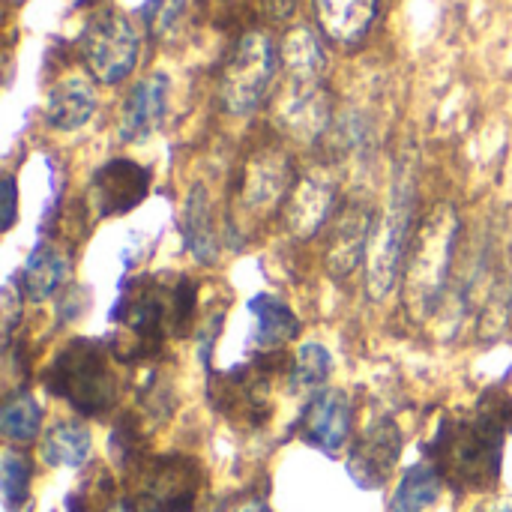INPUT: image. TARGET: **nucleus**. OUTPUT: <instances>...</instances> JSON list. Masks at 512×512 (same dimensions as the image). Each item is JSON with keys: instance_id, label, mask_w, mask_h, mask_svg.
<instances>
[{"instance_id": "obj_17", "label": "nucleus", "mask_w": 512, "mask_h": 512, "mask_svg": "<svg viewBox=\"0 0 512 512\" xmlns=\"http://www.w3.org/2000/svg\"><path fill=\"white\" fill-rule=\"evenodd\" d=\"M372 210L363 204H351L339 213L330 246H327V270L336 279H348L357 264L363 261V255H369V243H372Z\"/></svg>"}, {"instance_id": "obj_34", "label": "nucleus", "mask_w": 512, "mask_h": 512, "mask_svg": "<svg viewBox=\"0 0 512 512\" xmlns=\"http://www.w3.org/2000/svg\"><path fill=\"white\" fill-rule=\"evenodd\" d=\"M477 512H512V498H507V501H495V504H489V507H483V510Z\"/></svg>"}, {"instance_id": "obj_9", "label": "nucleus", "mask_w": 512, "mask_h": 512, "mask_svg": "<svg viewBox=\"0 0 512 512\" xmlns=\"http://www.w3.org/2000/svg\"><path fill=\"white\" fill-rule=\"evenodd\" d=\"M87 72L102 84H120L138 63L141 39L135 24L117 9H99L81 30L78 39Z\"/></svg>"}, {"instance_id": "obj_14", "label": "nucleus", "mask_w": 512, "mask_h": 512, "mask_svg": "<svg viewBox=\"0 0 512 512\" xmlns=\"http://www.w3.org/2000/svg\"><path fill=\"white\" fill-rule=\"evenodd\" d=\"M276 120L294 141H315L330 126V99L321 81H291L279 99Z\"/></svg>"}, {"instance_id": "obj_8", "label": "nucleus", "mask_w": 512, "mask_h": 512, "mask_svg": "<svg viewBox=\"0 0 512 512\" xmlns=\"http://www.w3.org/2000/svg\"><path fill=\"white\" fill-rule=\"evenodd\" d=\"M276 75V45L264 30L246 33L225 63L219 99L234 117H249L264 102Z\"/></svg>"}, {"instance_id": "obj_19", "label": "nucleus", "mask_w": 512, "mask_h": 512, "mask_svg": "<svg viewBox=\"0 0 512 512\" xmlns=\"http://www.w3.org/2000/svg\"><path fill=\"white\" fill-rule=\"evenodd\" d=\"M378 9L381 0H315L321 30L339 45L360 42L372 30Z\"/></svg>"}, {"instance_id": "obj_4", "label": "nucleus", "mask_w": 512, "mask_h": 512, "mask_svg": "<svg viewBox=\"0 0 512 512\" xmlns=\"http://www.w3.org/2000/svg\"><path fill=\"white\" fill-rule=\"evenodd\" d=\"M42 384L84 417H102L120 399V381L102 342L72 339L48 363Z\"/></svg>"}, {"instance_id": "obj_27", "label": "nucleus", "mask_w": 512, "mask_h": 512, "mask_svg": "<svg viewBox=\"0 0 512 512\" xmlns=\"http://www.w3.org/2000/svg\"><path fill=\"white\" fill-rule=\"evenodd\" d=\"M333 372V357L321 342H306L297 357H294V369H291V387L303 390V393H318L327 378Z\"/></svg>"}, {"instance_id": "obj_13", "label": "nucleus", "mask_w": 512, "mask_h": 512, "mask_svg": "<svg viewBox=\"0 0 512 512\" xmlns=\"http://www.w3.org/2000/svg\"><path fill=\"white\" fill-rule=\"evenodd\" d=\"M303 438L324 450L336 453L348 444L351 429H354V402L345 390H318L300 420Z\"/></svg>"}, {"instance_id": "obj_29", "label": "nucleus", "mask_w": 512, "mask_h": 512, "mask_svg": "<svg viewBox=\"0 0 512 512\" xmlns=\"http://www.w3.org/2000/svg\"><path fill=\"white\" fill-rule=\"evenodd\" d=\"M108 450H111V459L120 471H129L138 459H144L141 453V426L132 414L120 417L114 432H111V441H108Z\"/></svg>"}, {"instance_id": "obj_35", "label": "nucleus", "mask_w": 512, "mask_h": 512, "mask_svg": "<svg viewBox=\"0 0 512 512\" xmlns=\"http://www.w3.org/2000/svg\"><path fill=\"white\" fill-rule=\"evenodd\" d=\"M105 512H135V510H132V504H129V501H114V504H111Z\"/></svg>"}, {"instance_id": "obj_3", "label": "nucleus", "mask_w": 512, "mask_h": 512, "mask_svg": "<svg viewBox=\"0 0 512 512\" xmlns=\"http://www.w3.org/2000/svg\"><path fill=\"white\" fill-rule=\"evenodd\" d=\"M459 243V213L453 204H438L417 228L405 261V309L426 321L438 312L453 273V255Z\"/></svg>"}, {"instance_id": "obj_23", "label": "nucleus", "mask_w": 512, "mask_h": 512, "mask_svg": "<svg viewBox=\"0 0 512 512\" xmlns=\"http://www.w3.org/2000/svg\"><path fill=\"white\" fill-rule=\"evenodd\" d=\"M90 447H93L90 429L75 423V420H63V423H54L45 432L42 459L51 468H72L75 471L90 459Z\"/></svg>"}, {"instance_id": "obj_7", "label": "nucleus", "mask_w": 512, "mask_h": 512, "mask_svg": "<svg viewBox=\"0 0 512 512\" xmlns=\"http://www.w3.org/2000/svg\"><path fill=\"white\" fill-rule=\"evenodd\" d=\"M201 489L195 459L171 453L138 459L129 468V504L135 512H189Z\"/></svg>"}, {"instance_id": "obj_11", "label": "nucleus", "mask_w": 512, "mask_h": 512, "mask_svg": "<svg viewBox=\"0 0 512 512\" xmlns=\"http://www.w3.org/2000/svg\"><path fill=\"white\" fill-rule=\"evenodd\" d=\"M399 456H402L399 426L390 417L375 420L357 438V444L348 456V474L360 489H381L390 480Z\"/></svg>"}, {"instance_id": "obj_32", "label": "nucleus", "mask_w": 512, "mask_h": 512, "mask_svg": "<svg viewBox=\"0 0 512 512\" xmlns=\"http://www.w3.org/2000/svg\"><path fill=\"white\" fill-rule=\"evenodd\" d=\"M3 198H6V210H3V231L12 228L15 222V210H18V186H15V177L6 174L3 177Z\"/></svg>"}, {"instance_id": "obj_1", "label": "nucleus", "mask_w": 512, "mask_h": 512, "mask_svg": "<svg viewBox=\"0 0 512 512\" xmlns=\"http://www.w3.org/2000/svg\"><path fill=\"white\" fill-rule=\"evenodd\" d=\"M512 426V396L486 390L474 417L444 420L429 444V462L459 492L492 489L501 477L504 438Z\"/></svg>"}, {"instance_id": "obj_5", "label": "nucleus", "mask_w": 512, "mask_h": 512, "mask_svg": "<svg viewBox=\"0 0 512 512\" xmlns=\"http://www.w3.org/2000/svg\"><path fill=\"white\" fill-rule=\"evenodd\" d=\"M414 213H417V180L411 165H399L387 210L372 231L366 255V291L375 303L387 300L405 273V261L414 243Z\"/></svg>"}, {"instance_id": "obj_24", "label": "nucleus", "mask_w": 512, "mask_h": 512, "mask_svg": "<svg viewBox=\"0 0 512 512\" xmlns=\"http://www.w3.org/2000/svg\"><path fill=\"white\" fill-rule=\"evenodd\" d=\"M282 63L291 81H321L327 54L321 39L309 27H294L282 42Z\"/></svg>"}, {"instance_id": "obj_25", "label": "nucleus", "mask_w": 512, "mask_h": 512, "mask_svg": "<svg viewBox=\"0 0 512 512\" xmlns=\"http://www.w3.org/2000/svg\"><path fill=\"white\" fill-rule=\"evenodd\" d=\"M444 477L432 462H420L414 468H408V474L402 477L396 495H393V512H426L441 495Z\"/></svg>"}, {"instance_id": "obj_22", "label": "nucleus", "mask_w": 512, "mask_h": 512, "mask_svg": "<svg viewBox=\"0 0 512 512\" xmlns=\"http://www.w3.org/2000/svg\"><path fill=\"white\" fill-rule=\"evenodd\" d=\"M66 270H69V258L51 246V243H42L30 252L27 264L21 267L18 273V282H21V300L27 297L30 303H42L48 300L60 282L66 279Z\"/></svg>"}, {"instance_id": "obj_2", "label": "nucleus", "mask_w": 512, "mask_h": 512, "mask_svg": "<svg viewBox=\"0 0 512 512\" xmlns=\"http://www.w3.org/2000/svg\"><path fill=\"white\" fill-rule=\"evenodd\" d=\"M198 309V288L189 276H138L126 279L114 303L111 321H117L132 339V351L123 360H144L159 354L168 336L183 339L192 330Z\"/></svg>"}, {"instance_id": "obj_12", "label": "nucleus", "mask_w": 512, "mask_h": 512, "mask_svg": "<svg viewBox=\"0 0 512 512\" xmlns=\"http://www.w3.org/2000/svg\"><path fill=\"white\" fill-rule=\"evenodd\" d=\"M168 90H171V81L162 72L141 78L129 90V96L120 108V117H117V135L123 144H141L165 123Z\"/></svg>"}, {"instance_id": "obj_28", "label": "nucleus", "mask_w": 512, "mask_h": 512, "mask_svg": "<svg viewBox=\"0 0 512 512\" xmlns=\"http://www.w3.org/2000/svg\"><path fill=\"white\" fill-rule=\"evenodd\" d=\"M30 477H33V465L24 453L18 450H6L0 459V492H3V504L6 510H18L27 495H30Z\"/></svg>"}, {"instance_id": "obj_31", "label": "nucleus", "mask_w": 512, "mask_h": 512, "mask_svg": "<svg viewBox=\"0 0 512 512\" xmlns=\"http://www.w3.org/2000/svg\"><path fill=\"white\" fill-rule=\"evenodd\" d=\"M15 324H18V294H15V285H6L3 288V339L6 342L12 339Z\"/></svg>"}, {"instance_id": "obj_33", "label": "nucleus", "mask_w": 512, "mask_h": 512, "mask_svg": "<svg viewBox=\"0 0 512 512\" xmlns=\"http://www.w3.org/2000/svg\"><path fill=\"white\" fill-rule=\"evenodd\" d=\"M261 3L273 21H288L297 9V0H261Z\"/></svg>"}, {"instance_id": "obj_6", "label": "nucleus", "mask_w": 512, "mask_h": 512, "mask_svg": "<svg viewBox=\"0 0 512 512\" xmlns=\"http://www.w3.org/2000/svg\"><path fill=\"white\" fill-rule=\"evenodd\" d=\"M294 363L282 351H261L243 366H234L213 378V405L231 423L261 426L270 414V381L291 372Z\"/></svg>"}, {"instance_id": "obj_15", "label": "nucleus", "mask_w": 512, "mask_h": 512, "mask_svg": "<svg viewBox=\"0 0 512 512\" xmlns=\"http://www.w3.org/2000/svg\"><path fill=\"white\" fill-rule=\"evenodd\" d=\"M291 189V159L282 150H261L243 171L240 201L249 213H270Z\"/></svg>"}, {"instance_id": "obj_10", "label": "nucleus", "mask_w": 512, "mask_h": 512, "mask_svg": "<svg viewBox=\"0 0 512 512\" xmlns=\"http://www.w3.org/2000/svg\"><path fill=\"white\" fill-rule=\"evenodd\" d=\"M150 180H153L150 168L132 159H108L90 177V186H87L90 213L96 219H111V216H123L135 210L147 198Z\"/></svg>"}, {"instance_id": "obj_30", "label": "nucleus", "mask_w": 512, "mask_h": 512, "mask_svg": "<svg viewBox=\"0 0 512 512\" xmlns=\"http://www.w3.org/2000/svg\"><path fill=\"white\" fill-rule=\"evenodd\" d=\"M186 15V0H144L141 18L156 39H168Z\"/></svg>"}, {"instance_id": "obj_26", "label": "nucleus", "mask_w": 512, "mask_h": 512, "mask_svg": "<svg viewBox=\"0 0 512 512\" xmlns=\"http://www.w3.org/2000/svg\"><path fill=\"white\" fill-rule=\"evenodd\" d=\"M0 429L6 435V441H12V444H30V441H36V435L42 432V408H39V402L30 393H24V390L12 393L3 402Z\"/></svg>"}, {"instance_id": "obj_16", "label": "nucleus", "mask_w": 512, "mask_h": 512, "mask_svg": "<svg viewBox=\"0 0 512 512\" xmlns=\"http://www.w3.org/2000/svg\"><path fill=\"white\" fill-rule=\"evenodd\" d=\"M336 204V186L324 174H306L303 180L294 183L288 204H285V225L297 240L315 237Z\"/></svg>"}, {"instance_id": "obj_21", "label": "nucleus", "mask_w": 512, "mask_h": 512, "mask_svg": "<svg viewBox=\"0 0 512 512\" xmlns=\"http://www.w3.org/2000/svg\"><path fill=\"white\" fill-rule=\"evenodd\" d=\"M183 240L198 264H213L219 258V234L213 222V201L204 186H192L183 201Z\"/></svg>"}, {"instance_id": "obj_20", "label": "nucleus", "mask_w": 512, "mask_h": 512, "mask_svg": "<svg viewBox=\"0 0 512 512\" xmlns=\"http://www.w3.org/2000/svg\"><path fill=\"white\" fill-rule=\"evenodd\" d=\"M249 312H252V345L258 351H279L285 342L297 339L300 333V318L276 294L252 297Z\"/></svg>"}, {"instance_id": "obj_36", "label": "nucleus", "mask_w": 512, "mask_h": 512, "mask_svg": "<svg viewBox=\"0 0 512 512\" xmlns=\"http://www.w3.org/2000/svg\"><path fill=\"white\" fill-rule=\"evenodd\" d=\"M246 512H264V510H261V507H249V510H246Z\"/></svg>"}, {"instance_id": "obj_18", "label": "nucleus", "mask_w": 512, "mask_h": 512, "mask_svg": "<svg viewBox=\"0 0 512 512\" xmlns=\"http://www.w3.org/2000/svg\"><path fill=\"white\" fill-rule=\"evenodd\" d=\"M96 87L84 75H66L51 84L45 96V120L60 132H75L96 114Z\"/></svg>"}]
</instances>
